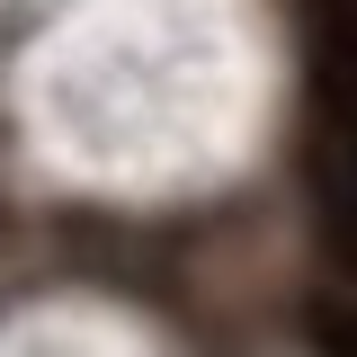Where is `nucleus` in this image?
Instances as JSON below:
<instances>
[{
    "label": "nucleus",
    "instance_id": "f257e3e1",
    "mask_svg": "<svg viewBox=\"0 0 357 357\" xmlns=\"http://www.w3.org/2000/svg\"><path fill=\"white\" fill-rule=\"evenodd\" d=\"M312 206L340 268H357V45L312 36Z\"/></svg>",
    "mask_w": 357,
    "mask_h": 357
},
{
    "label": "nucleus",
    "instance_id": "f03ea898",
    "mask_svg": "<svg viewBox=\"0 0 357 357\" xmlns=\"http://www.w3.org/2000/svg\"><path fill=\"white\" fill-rule=\"evenodd\" d=\"M312 340H321V357H357V304H321Z\"/></svg>",
    "mask_w": 357,
    "mask_h": 357
}]
</instances>
